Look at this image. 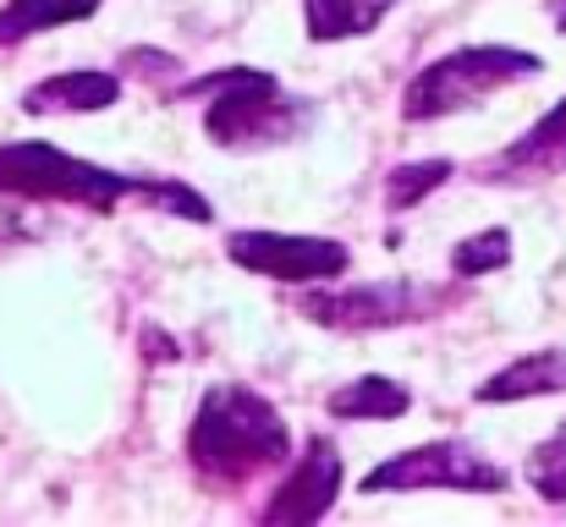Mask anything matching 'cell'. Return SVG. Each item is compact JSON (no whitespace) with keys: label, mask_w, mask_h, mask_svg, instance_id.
Returning <instances> with one entry per match:
<instances>
[{"label":"cell","mask_w":566,"mask_h":527,"mask_svg":"<svg viewBox=\"0 0 566 527\" xmlns=\"http://www.w3.org/2000/svg\"><path fill=\"white\" fill-rule=\"evenodd\" d=\"M566 171V99L556 110H545L517 144H506L495 160H484V181H551Z\"/></svg>","instance_id":"9c48e42d"},{"label":"cell","mask_w":566,"mask_h":527,"mask_svg":"<svg viewBox=\"0 0 566 527\" xmlns=\"http://www.w3.org/2000/svg\"><path fill=\"white\" fill-rule=\"evenodd\" d=\"M512 264V231H473V236H462L457 247H451V270L462 275V281H473V275H490V270H506Z\"/></svg>","instance_id":"2e32d148"},{"label":"cell","mask_w":566,"mask_h":527,"mask_svg":"<svg viewBox=\"0 0 566 527\" xmlns=\"http://www.w3.org/2000/svg\"><path fill=\"white\" fill-rule=\"evenodd\" d=\"M539 55L534 50H517V44H473V50H457V55H440L434 66H423L407 94H401V116L407 122H434V116H457L523 77H539Z\"/></svg>","instance_id":"277c9868"},{"label":"cell","mask_w":566,"mask_h":527,"mask_svg":"<svg viewBox=\"0 0 566 527\" xmlns=\"http://www.w3.org/2000/svg\"><path fill=\"white\" fill-rule=\"evenodd\" d=\"M122 99V83L111 72H61V77H44L22 94V110L28 116H88V110H105Z\"/></svg>","instance_id":"30bf717a"},{"label":"cell","mask_w":566,"mask_h":527,"mask_svg":"<svg viewBox=\"0 0 566 527\" xmlns=\"http://www.w3.org/2000/svg\"><path fill=\"white\" fill-rule=\"evenodd\" d=\"M226 253H231V264H242L248 275H270V281H292V286L336 281V275H347V264H353L347 242H331V236H286V231H231V236H226Z\"/></svg>","instance_id":"52a82bcc"},{"label":"cell","mask_w":566,"mask_h":527,"mask_svg":"<svg viewBox=\"0 0 566 527\" xmlns=\"http://www.w3.org/2000/svg\"><path fill=\"white\" fill-rule=\"evenodd\" d=\"M562 390H566V347H545L506 362L501 373H490L479 384V401L484 407H506V401H534V396H562Z\"/></svg>","instance_id":"8fae6325"},{"label":"cell","mask_w":566,"mask_h":527,"mask_svg":"<svg viewBox=\"0 0 566 527\" xmlns=\"http://www.w3.org/2000/svg\"><path fill=\"white\" fill-rule=\"evenodd\" d=\"M0 192L39 198V203H77L94 214H111L116 203H149L160 214L209 220V198H198L188 181L105 171V166L77 160L55 144H0Z\"/></svg>","instance_id":"6da1fadb"},{"label":"cell","mask_w":566,"mask_h":527,"mask_svg":"<svg viewBox=\"0 0 566 527\" xmlns=\"http://www.w3.org/2000/svg\"><path fill=\"white\" fill-rule=\"evenodd\" d=\"M99 6H105V0H6V6H0V44H22L28 33L83 22V17H94Z\"/></svg>","instance_id":"7c38bea8"},{"label":"cell","mask_w":566,"mask_h":527,"mask_svg":"<svg viewBox=\"0 0 566 527\" xmlns=\"http://www.w3.org/2000/svg\"><path fill=\"white\" fill-rule=\"evenodd\" d=\"M457 303L451 286H429V281H375V286H353V292H308L297 308L303 319L325 325V330H396V325H418L434 319Z\"/></svg>","instance_id":"5b68a950"},{"label":"cell","mask_w":566,"mask_h":527,"mask_svg":"<svg viewBox=\"0 0 566 527\" xmlns=\"http://www.w3.org/2000/svg\"><path fill=\"white\" fill-rule=\"evenodd\" d=\"M292 434L286 418L248 384H214L188 429V462L203 484H253L286 467Z\"/></svg>","instance_id":"7a4b0ae2"},{"label":"cell","mask_w":566,"mask_h":527,"mask_svg":"<svg viewBox=\"0 0 566 527\" xmlns=\"http://www.w3.org/2000/svg\"><path fill=\"white\" fill-rule=\"evenodd\" d=\"M451 181V160H412V166H396V171L385 176V209L390 214H407V209H418L434 187H446Z\"/></svg>","instance_id":"9a60e30c"},{"label":"cell","mask_w":566,"mask_h":527,"mask_svg":"<svg viewBox=\"0 0 566 527\" xmlns=\"http://www.w3.org/2000/svg\"><path fill=\"white\" fill-rule=\"evenodd\" d=\"M325 407H331V418H401L412 407V396H407V384H396L385 373H364V379L331 390Z\"/></svg>","instance_id":"5bb4252c"},{"label":"cell","mask_w":566,"mask_h":527,"mask_svg":"<svg viewBox=\"0 0 566 527\" xmlns=\"http://www.w3.org/2000/svg\"><path fill=\"white\" fill-rule=\"evenodd\" d=\"M396 0H308V39L319 44H336V39H358V33H375L379 22L390 17Z\"/></svg>","instance_id":"4fadbf2b"},{"label":"cell","mask_w":566,"mask_h":527,"mask_svg":"<svg viewBox=\"0 0 566 527\" xmlns=\"http://www.w3.org/2000/svg\"><path fill=\"white\" fill-rule=\"evenodd\" d=\"M412 495V489H457V495H501L506 489V467L479 456L468 440H434L418 445L407 456L379 462L364 478V495Z\"/></svg>","instance_id":"8992f818"},{"label":"cell","mask_w":566,"mask_h":527,"mask_svg":"<svg viewBox=\"0 0 566 527\" xmlns=\"http://www.w3.org/2000/svg\"><path fill=\"white\" fill-rule=\"evenodd\" d=\"M528 484H534V495L539 500H551V506H566V423L551 434V440H539L534 451H528Z\"/></svg>","instance_id":"e0dca14e"},{"label":"cell","mask_w":566,"mask_h":527,"mask_svg":"<svg viewBox=\"0 0 566 527\" xmlns=\"http://www.w3.org/2000/svg\"><path fill=\"white\" fill-rule=\"evenodd\" d=\"M182 99L203 105V133L220 149H270V144H292L308 127V105L292 99L259 66H226L214 77H198L182 88Z\"/></svg>","instance_id":"3957f363"},{"label":"cell","mask_w":566,"mask_h":527,"mask_svg":"<svg viewBox=\"0 0 566 527\" xmlns=\"http://www.w3.org/2000/svg\"><path fill=\"white\" fill-rule=\"evenodd\" d=\"M336 495H342V451L319 434V440H308V445H303V456H297V467L286 473V484L270 495L264 523L270 527L319 523V517L336 506Z\"/></svg>","instance_id":"ba28073f"},{"label":"cell","mask_w":566,"mask_h":527,"mask_svg":"<svg viewBox=\"0 0 566 527\" xmlns=\"http://www.w3.org/2000/svg\"><path fill=\"white\" fill-rule=\"evenodd\" d=\"M551 17H556V28L566 33V0H551Z\"/></svg>","instance_id":"ac0fdd59"}]
</instances>
